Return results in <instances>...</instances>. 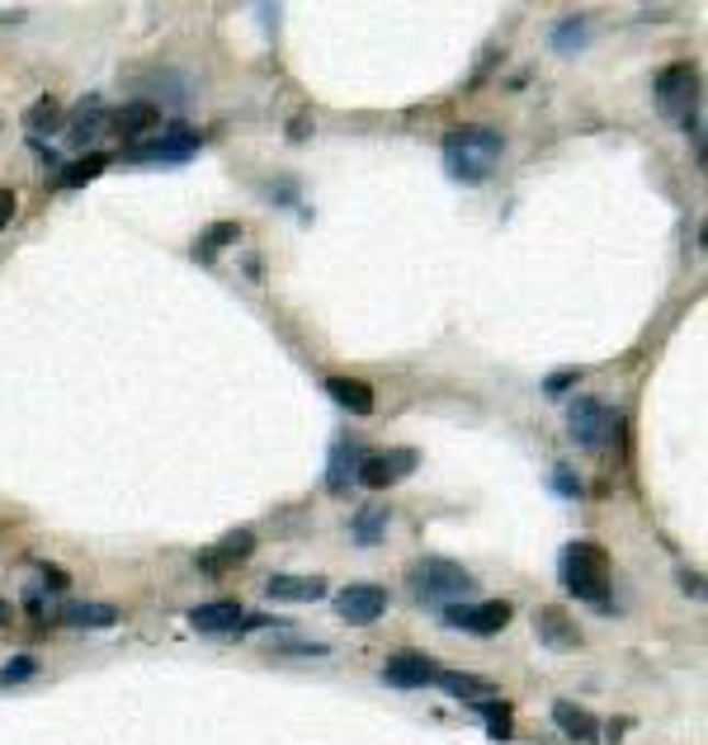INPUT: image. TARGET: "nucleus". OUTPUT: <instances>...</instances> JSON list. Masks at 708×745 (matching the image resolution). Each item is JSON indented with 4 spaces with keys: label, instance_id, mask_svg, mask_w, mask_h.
Returning <instances> with one entry per match:
<instances>
[{
    "label": "nucleus",
    "instance_id": "15",
    "mask_svg": "<svg viewBox=\"0 0 708 745\" xmlns=\"http://www.w3.org/2000/svg\"><path fill=\"white\" fill-rule=\"evenodd\" d=\"M533 632H539L543 646H553V652H576L581 646V632L572 628V618L562 609H539L533 613Z\"/></svg>",
    "mask_w": 708,
    "mask_h": 745
},
{
    "label": "nucleus",
    "instance_id": "21",
    "mask_svg": "<svg viewBox=\"0 0 708 745\" xmlns=\"http://www.w3.org/2000/svg\"><path fill=\"white\" fill-rule=\"evenodd\" d=\"M236 241H241V227H236V222H217V227H209V236H203V241L194 246V256L213 260L217 250H223V246H236Z\"/></svg>",
    "mask_w": 708,
    "mask_h": 745
},
{
    "label": "nucleus",
    "instance_id": "4",
    "mask_svg": "<svg viewBox=\"0 0 708 745\" xmlns=\"http://www.w3.org/2000/svg\"><path fill=\"white\" fill-rule=\"evenodd\" d=\"M566 430L581 449H605L609 434H614V416L605 402H595V396H581V402L566 406Z\"/></svg>",
    "mask_w": 708,
    "mask_h": 745
},
{
    "label": "nucleus",
    "instance_id": "12",
    "mask_svg": "<svg viewBox=\"0 0 708 745\" xmlns=\"http://www.w3.org/2000/svg\"><path fill=\"white\" fill-rule=\"evenodd\" d=\"M265 595L283 599V605H317V599H326V580L322 576H289V571H279V576L265 580Z\"/></svg>",
    "mask_w": 708,
    "mask_h": 745
},
{
    "label": "nucleus",
    "instance_id": "17",
    "mask_svg": "<svg viewBox=\"0 0 708 745\" xmlns=\"http://www.w3.org/2000/svg\"><path fill=\"white\" fill-rule=\"evenodd\" d=\"M326 396L350 410V416H369L373 410V387L359 383V377H326Z\"/></svg>",
    "mask_w": 708,
    "mask_h": 745
},
{
    "label": "nucleus",
    "instance_id": "30",
    "mask_svg": "<svg viewBox=\"0 0 708 745\" xmlns=\"http://www.w3.org/2000/svg\"><path fill=\"white\" fill-rule=\"evenodd\" d=\"M576 383V373H553V377H548V392H553V396H562L566 387H572Z\"/></svg>",
    "mask_w": 708,
    "mask_h": 745
},
{
    "label": "nucleus",
    "instance_id": "2",
    "mask_svg": "<svg viewBox=\"0 0 708 745\" xmlns=\"http://www.w3.org/2000/svg\"><path fill=\"white\" fill-rule=\"evenodd\" d=\"M562 580L576 599H591V605H605L609 595V557L600 543H572L562 552Z\"/></svg>",
    "mask_w": 708,
    "mask_h": 745
},
{
    "label": "nucleus",
    "instance_id": "9",
    "mask_svg": "<svg viewBox=\"0 0 708 745\" xmlns=\"http://www.w3.org/2000/svg\"><path fill=\"white\" fill-rule=\"evenodd\" d=\"M695 94H699L695 67H666V71L656 76V100H661V109H666V114H685V118H689V109H695Z\"/></svg>",
    "mask_w": 708,
    "mask_h": 745
},
{
    "label": "nucleus",
    "instance_id": "27",
    "mask_svg": "<svg viewBox=\"0 0 708 745\" xmlns=\"http://www.w3.org/2000/svg\"><path fill=\"white\" fill-rule=\"evenodd\" d=\"M586 20H562V29L553 34V47L558 53H572V47H586Z\"/></svg>",
    "mask_w": 708,
    "mask_h": 745
},
{
    "label": "nucleus",
    "instance_id": "24",
    "mask_svg": "<svg viewBox=\"0 0 708 745\" xmlns=\"http://www.w3.org/2000/svg\"><path fill=\"white\" fill-rule=\"evenodd\" d=\"M109 166V156L104 151H90L86 161H76V166H67V176H61V184L67 189H81V184H90L94 176H100V170Z\"/></svg>",
    "mask_w": 708,
    "mask_h": 745
},
{
    "label": "nucleus",
    "instance_id": "3",
    "mask_svg": "<svg viewBox=\"0 0 708 745\" xmlns=\"http://www.w3.org/2000/svg\"><path fill=\"white\" fill-rule=\"evenodd\" d=\"M406 580H412V590H416L420 605H445V599H463L472 585H477L459 562H449V557H420V562H412Z\"/></svg>",
    "mask_w": 708,
    "mask_h": 745
},
{
    "label": "nucleus",
    "instance_id": "25",
    "mask_svg": "<svg viewBox=\"0 0 708 745\" xmlns=\"http://www.w3.org/2000/svg\"><path fill=\"white\" fill-rule=\"evenodd\" d=\"M383 529H387V510H359V519H355V543H378L383 538Z\"/></svg>",
    "mask_w": 708,
    "mask_h": 745
},
{
    "label": "nucleus",
    "instance_id": "14",
    "mask_svg": "<svg viewBox=\"0 0 708 745\" xmlns=\"http://www.w3.org/2000/svg\"><path fill=\"white\" fill-rule=\"evenodd\" d=\"M250 552H256V533H250V529H236V533H227L217 548L199 552V571H209V576H217V571H227V566H236V562H246Z\"/></svg>",
    "mask_w": 708,
    "mask_h": 745
},
{
    "label": "nucleus",
    "instance_id": "28",
    "mask_svg": "<svg viewBox=\"0 0 708 745\" xmlns=\"http://www.w3.org/2000/svg\"><path fill=\"white\" fill-rule=\"evenodd\" d=\"M38 675V661L34 656H14L5 661V670H0V685H24V679Z\"/></svg>",
    "mask_w": 708,
    "mask_h": 745
},
{
    "label": "nucleus",
    "instance_id": "20",
    "mask_svg": "<svg viewBox=\"0 0 708 745\" xmlns=\"http://www.w3.org/2000/svg\"><path fill=\"white\" fill-rule=\"evenodd\" d=\"M61 623H67V628H114L119 623V609L114 605H90V599H86V605H61Z\"/></svg>",
    "mask_w": 708,
    "mask_h": 745
},
{
    "label": "nucleus",
    "instance_id": "22",
    "mask_svg": "<svg viewBox=\"0 0 708 745\" xmlns=\"http://www.w3.org/2000/svg\"><path fill=\"white\" fill-rule=\"evenodd\" d=\"M24 128L34 133V137H43V133L61 128V104H57V100H38V104L24 114Z\"/></svg>",
    "mask_w": 708,
    "mask_h": 745
},
{
    "label": "nucleus",
    "instance_id": "5",
    "mask_svg": "<svg viewBox=\"0 0 708 745\" xmlns=\"http://www.w3.org/2000/svg\"><path fill=\"white\" fill-rule=\"evenodd\" d=\"M445 623L472 632V637H496L501 628L510 623V605L506 599H482V605H449L445 609Z\"/></svg>",
    "mask_w": 708,
    "mask_h": 745
},
{
    "label": "nucleus",
    "instance_id": "31",
    "mask_svg": "<svg viewBox=\"0 0 708 745\" xmlns=\"http://www.w3.org/2000/svg\"><path fill=\"white\" fill-rule=\"evenodd\" d=\"M10 217H14V194L0 189V227H10Z\"/></svg>",
    "mask_w": 708,
    "mask_h": 745
},
{
    "label": "nucleus",
    "instance_id": "32",
    "mask_svg": "<svg viewBox=\"0 0 708 745\" xmlns=\"http://www.w3.org/2000/svg\"><path fill=\"white\" fill-rule=\"evenodd\" d=\"M0 623H10V605H0Z\"/></svg>",
    "mask_w": 708,
    "mask_h": 745
},
{
    "label": "nucleus",
    "instance_id": "19",
    "mask_svg": "<svg viewBox=\"0 0 708 745\" xmlns=\"http://www.w3.org/2000/svg\"><path fill=\"white\" fill-rule=\"evenodd\" d=\"M435 685L445 689V693H453V699H463L468 708H477V703H486V699H496L486 679H477V675H459V670H439V675H435Z\"/></svg>",
    "mask_w": 708,
    "mask_h": 745
},
{
    "label": "nucleus",
    "instance_id": "1",
    "mask_svg": "<svg viewBox=\"0 0 708 745\" xmlns=\"http://www.w3.org/2000/svg\"><path fill=\"white\" fill-rule=\"evenodd\" d=\"M506 151V137L492 133V128H459L445 137V161H449V176L463 180V184H482L492 176L496 156Z\"/></svg>",
    "mask_w": 708,
    "mask_h": 745
},
{
    "label": "nucleus",
    "instance_id": "23",
    "mask_svg": "<svg viewBox=\"0 0 708 745\" xmlns=\"http://www.w3.org/2000/svg\"><path fill=\"white\" fill-rule=\"evenodd\" d=\"M477 712L486 718L492 741H510V703L506 699H486V703H477Z\"/></svg>",
    "mask_w": 708,
    "mask_h": 745
},
{
    "label": "nucleus",
    "instance_id": "10",
    "mask_svg": "<svg viewBox=\"0 0 708 745\" xmlns=\"http://www.w3.org/2000/svg\"><path fill=\"white\" fill-rule=\"evenodd\" d=\"M109 128H114V137H133V142H147L156 128H161V109H156L151 100H133L109 114Z\"/></svg>",
    "mask_w": 708,
    "mask_h": 745
},
{
    "label": "nucleus",
    "instance_id": "26",
    "mask_svg": "<svg viewBox=\"0 0 708 745\" xmlns=\"http://www.w3.org/2000/svg\"><path fill=\"white\" fill-rule=\"evenodd\" d=\"M100 118H104V104L100 100H94V94H90V100L81 104V114H76L71 118V142H86L94 128H100Z\"/></svg>",
    "mask_w": 708,
    "mask_h": 745
},
{
    "label": "nucleus",
    "instance_id": "18",
    "mask_svg": "<svg viewBox=\"0 0 708 745\" xmlns=\"http://www.w3.org/2000/svg\"><path fill=\"white\" fill-rule=\"evenodd\" d=\"M236 623H241V605H232V599L189 609V628H199V632H236Z\"/></svg>",
    "mask_w": 708,
    "mask_h": 745
},
{
    "label": "nucleus",
    "instance_id": "11",
    "mask_svg": "<svg viewBox=\"0 0 708 745\" xmlns=\"http://www.w3.org/2000/svg\"><path fill=\"white\" fill-rule=\"evenodd\" d=\"M435 675H439V665L420 652H402L383 665V679L392 689H425V685H435Z\"/></svg>",
    "mask_w": 708,
    "mask_h": 745
},
{
    "label": "nucleus",
    "instance_id": "6",
    "mask_svg": "<svg viewBox=\"0 0 708 745\" xmlns=\"http://www.w3.org/2000/svg\"><path fill=\"white\" fill-rule=\"evenodd\" d=\"M199 151V137L189 133V128H170V133H161V137H147V142H133L128 151V161H161V166H180V161H189V156Z\"/></svg>",
    "mask_w": 708,
    "mask_h": 745
},
{
    "label": "nucleus",
    "instance_id": "13",
    "mask_svg": "<svg viewBox=\"0 0 708 745\" xmlns=\"http://www.w3.org/2000/svg\"><path fill=\"white\" fill-rule=\"evenodd\" d=\"M359 463H364L359 439H340L336 449H330V463H326V490L330 496H345V490H350V482L359 477Z\"/></svg>",
    "mask_w": 708,
    "mask_h": 745
},
{
    "label": "nucleus",
    "instance_id": "29",
    "mask_svg": "<svg viewBox=\"0 0 708 745\" xmlns=\"http://www.w3.org/2000/svg\"><path fill=\"white\" fill-rule=\"evenodd\" d=\"M553 490H558V496H566V500L581 496V482L572 477V467H553Z\"/></svg>",
    "mask_w": 708,
    "mask_h": 745
},
{
    "label": "nucleus",
    "instance_id": "16",
    "mask_svg": "<svg viewBox=\"0 0 708 745\" xmlns=\"http://www.w3.org/2000/svg\"><path fill=\"white\" fill-rule=\"evenodd\" d=\"M553 722H558V732H562L566 741H581V745H595V741H600V722H595L586 708H576V703H566V699L553 703Z\"/></svg>",
    "mask_w": 708,
    "mask_h": 745
},
{
    "label": "nucleus",
    "instance_id": "7",
    "mask_svg": "<svg viewBox=\"0 0 708 745\" xmlns=\"http://www.w3.org/2000/svg\"><path fill=\"white\" fill-rule=\"evenodd\" d=\"M416 463H420L416 449L364 453V463H359V477H355V482H364V486H373V490H383V486H397L402 477H412Z\"/></svg>",
    "mask_w": 708,
    "mask_h": 745
},
{
    "label": "nucleus",
    "instance_id": "8",
    "mask_svg": "<svg viewBox=\"0 0 708 745\" xmlns=\"http://www.w3.org/2000/svg\"><path fill=\"white\" fill-rule=\"evenodd\" d=\"M387 609V590L383 585H345L336 595V613L345 623H378Z\"/></svg>",
    "mask_w": 708,
    "mask_h": 745
}]
</instances>
